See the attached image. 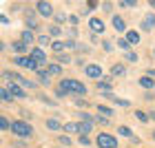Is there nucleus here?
<instances>
[{"label": "nucleus", "instance_id": "nucleus-36", "mask_svg": "<svg viewBox=\"0 0 155 148\" xmlns=\"http://www.w3.org/2000/svg\"><path fill=\"white\" fill-rule=\"evenodd\" d=\"M75 106L84 108V106H89V102H87V100H82V97H75Z\"/></svg>", "mask_w": 155, "mask_h": 148}, {"label": "nucleus", "instance_id": "nucleus-21", "mask_svg": "<svg viewBox=\"0 0 155 148\" xmlns=\"http://www.w3.org/2000/svg\"><path fill=\"white\" fill-rule=\"evenodd\" d=\"M0 97H2V102H5V104H9V102L13 100V95L9 93V88H7V86L0 88Z\"/></svg>", "mask_w": 155, "mask_h": 148}, {"label": "nucleus", "instance_id": "nucleus-37", "mask_svg": "<svg viewBox=\"0 0 155 148\" xmlns=\"http://www.w3.org/2000/svg\"><path fill=\"white\" fill-rule=\"evenodd\" d=\"M95 124H109V117H104V115H97V117H95Z\"/></svg>", "mask_w": 155, "mask_h": 148}, {"label": "nucleus", "instance_id": "nucleus-30", "mask_svg": "<svg viewBox=\"0 0 155 148\" xmlns=\"http://www.w3.org/2000/svg\"><path fill=\"white\" fill-rule=\"evenodd\" d=\"M58 142H60V146H71L73 139L69 137V135H62V137H58Z\"/></svg>", "mask_w": 155, "mask_h": 148}, {"label": "nucleus", "instance_id": "nucleus-11", "mask_svg": "<svg viewBox=\"0 0 155 148\" xmlns=\"http://www.w3.org/2000/svg\"><path fill=\"white\" fill-rule=\"evenodd\" d=\"M11 47H13V51H16V53H27V51L31 53V49H33V47L27 44V42H22V40H16Z\"/></svg>", "mask_w": 155, "mask_h": 148}, {"label": "nucleus", "instance_id": "nucleus-1", "mask_svg": "<svg viewBox=\"0 0 155 148\" xmlns=\"http://www.w3.org/2000/svg\"><path fill=\"white\" fill-rule=\"evenodd\" d=\"M60 88L64 91L67 95H75V97L87 95V86H84L80 80H75V77H67V80H62L60 82Z\"/></svg>", "mask_w": 155, "mask_h": 148}, {"label": "nucleus", "instance_id": "nucleus-39", "mask_svg": "<svg viewBox=\"0 0 155 148\" xmlns=\"http://www.w3.org/2000/svg\"><path fill=\"white\" fill-rule=\"evenodd\" d=\"M102 47H104V51H111V49H113V42H111V40H104Z\"/></svg>", "mask_w": 155, "mask_h": 148}, {"label": "nucleus", "instance_id": "nucleus-32", "mask_svg": "<svg viewBox=\"0 0 155 148\" xmlns=\"http://www.w3.org/2000/svg\"><path fill=\"white\" fill-rule=\"evenodd\" d=\"M135 117H137V119H140V122H142V124H146V122H149V119H151V117L146 115L144 111H137V113H135Z\"/></svg>", "mask_w": 155, "mask_h": 148}, {"label": "nucleus", "instance_id": "nucleus-3", "mask_svg": "<svg viewBox=\"0 0 155 148\" xmlns=\"http://www.w3.org/2000/svg\"><path fill=\"white\" fill-rule=\"evenodd\" d=\"M11 130H13V135H18V137H31L33 135V126L29 122H22V119H16V122L11 124Z\"/></svg>", "mask_w": 155, "mask_h": 148}, {"label": "nucleus", "instance_id": "nucleus-26", "mask_svg": "<svg viewBox=\"0 0 155 148\" xmlns=\"http://www.w3.org/2000/svg\"><path fill=\"white\" fill-rule=\"evenodd\" d=\"M117 135H122V137H129V139H133V137H135V135L131 133V128H126V126H120V128H117Z\"/></svg>", "mask_w": 155, "mask_h": 148}, {"label": "nucleus", "instance_id": "nucleus-14", "mask_svg": "<svg viewBox=\"0 0 155 148\" xmlns=\"http://www.w3.org/2000/svg\"><path fill=\"white\" fill-rule=\"evenodd\" d=\"M51 51L58 53V55H62V51H69V49H67V42H60V40L51 42Z\"/></svg>", "mask_w": 155, "mask_h": 148}, {"label": "nucleus", "instance_id": "nucleus-22", "mask_svg": "<svg viewBox=\"0 0 155 148\" xmlns=\"http://www.w3.org/2000/svg\"><path fill=\"white\" fill-rule=\"evenodd\" d=\"M47 71L51 73V75H60V73H62V66H60V64H55V62H51V64L47 66Z\"/></svg>", "mask_w": 155, "mask_h": 148}, {"label": "nucleus", "instance_id": "nucleus-6", "mask_svg": "<svg viewBox=\"0 0 155 148\" xmlns=\"http://www.w3.org/2000/svg\"><path fill=\"white\" fill-rule=\"evenodd\" d=\"M36 11L42 18H51L53 16V5L47 2V0H40V2H36Z\"/></svg>", "mask_w": 155, "mask_h": 148}, {"label": "nucleus", "instance_id": "nucleus-16", "mask_svg": "<svg viewBox=\"0 0 155 148\" xmlns=\"http://www.w3.org/2000/svg\"><path fill=\"white\" fill-rule=\"evenodd\" d=\"M113 27H115V31H126V22H124V18L122 16H113Z\"/></svg>", "mask_w": 155, "mask_h": 148}, {"label": "nucleus", "instance_id": "nucleus-34", "mask_svg": "<svg viewBox=\"0 0 155 148\" xmlns=\"http://www.w3.org/2000/svg\"><path fill=\"white\" fill-rule=\"evenodd\" d=\"M120 7H124V9H133V7H137V2H133V0H122Z\"/></svg>", "mask_w": 155, "mask_h": 148}, {"label": "nucleus", "instance_id": "nucleus-4", "mask_svg": "<svg viewBox=\"0 0 155 148\" xmlns=\"http://www.w3.org/2000/svg\"><path fill=\"white\" fill-rule=\"evenodd\" d=\"M13 62H16L18 66H25V69H29V71H40V64L38 62H33L31 58H25V55H16V58H13Z\"/></svg>", "mask_w": 155, "mask_h": 148}, {"label": "nucleus", "instance_id": "nucleus-35", "mask_svg": "<svg viewBox=\"0 0 155 148\" xmlns=\"http://www.w3.org/2000/svg\"><path fill=\"white\" fill-rule=\"evenodd\" d=\"M78 142H80V146H91L89 135H80V137H78Z\"/></svg>", "mask_w": 155, "mask_h": 148}, {"label": "nucleus", "instance_id": "nucleus-33", "mask_svg": "<svg viewBox=\"0 0 155 148\" xmlns=\"http://www.w3.org/2000/svg\"><path fill=\"white\" fill-rule=\"evenodd\" d=\"M49 33H51V36H53V38H58V36H60V33H62V29H60V27H58V24H53V27H49Z\"/></svg>", "mask_w": 155, "mask_h": 148}, {"label": "nucleus", "instance_id": "nucleus-8", "mask_svg": "<svg viewBox=\"0 0 155 148\" xmlns=\"http://www.w3.org/2000/svg\"><path fill=\"white\" fill-rule=\"evenodd\" d=\"M84 73L89 77H93V80H102V66L100 64H87L84 66Z\"/></svg>", "mask_w": 155, "mask_h": 148}, {"label": "nucleus", "instance_id": "nucleus-29", "mask_svg": "<svg viewBox=\"0 0 155 148\" xmlns=\"http://www.w3.org/2000/svg\"><path fill=\"white\" fill-rule=\"evenodd\" d=\"M53 20H55V24H62V22H67V20H69V16H67V13H55Z\"/></svg>", "mask_w": 155, "mask_h": 148}, {"label": "nucleus", "instance_id": "nucleus-23", "mask_svg": "<svg viewBox=\"0 0 155 148\" xmlns=\"http://www.w3.org/2000/svg\"><path fill=\"white\" fill-rule=\"evenodd\" d=\"M20 40H22V42H27V44L31 47V42H33V33H31L29 29H25V31H22V36H20Z\"/></svg>", "mask_w": 155, "mask_h": 148}, {"label": "nucleus", "instance_id": "nucleus-12", "mask_svg": "<svg viewBox=\"0 0 155 148\" xmlns=\"http://www.w3.org/2000/svg\"><path fill=\"white\" fill-rule=\"evenodd\" d=\"M5 86L9 88V93H11L13 97H18V100H20V97H25V91H22V86H18V84H5Z\"/></svg>", "mask_w": 155, "mask_h": 148}, {"label": "nucleus", "instance_id": "nucleus-15", "mask_svg": "<svg viewBox=\"0 0 155 148\" xmlns=\"http://www.w3.org/2000/svg\"><path fill=\"white\" fill-rule=\"evenodd\" d=\"M36 75H38V80H40L42 84H51V73H49L47 69H40V71H36Z\"/></svg>", "mask_w": 155, "mask_h": 148}, {"label": "nucleus", "instance_id": "nucleus-38", "mask_svg": "<svg viewBox=\"0 0 155 148\" xmlns=\"http://www.w3.org/2000/svg\"><path fill=\"white\" fill-rule=\"evenodd\" d=\"M124 55H126V60H129V62H135V60H137V53H133V51L124 53Z\"/></svg>", "mask_w": 155, "mask_h": 148}, {"label": "nucleus", "instance_id": "nucleus-28", "mask_svg": "<svg viewBox=\"0 0 155 148\" xmlns=\"http://www.w3.org/2000/svg\"><path fill=\"white\" fill-rule=\"evenodd\" d=\"M27 29H38V20L36 18H31V16H27Z\"/></svg>", "mask_w": 155, "mask_h": 148}, {"label": "nucleus", "instance_id": "nucleus-18", "mask_svg": "<svg viewBox=\"0 0 155 148\" xmlns=\"http://www.w3.org/2000/svg\"><path fill=\"white\" fill-rule=\"evenodd\" d=\"M140 86H142V88H153L155 86V80L149 77V75H144V77H140Z\"/></svg>", "mask_w": 155, "mask_h": 148}, {"label": "nucleus", "instance_id": "nucleus-46", "mask_svg": "<svg viewBox=\"0 0 155 148\" xmlns=\"http://www.w3.org/2000/svg\"><path fill=\"white\" fill-rule=\"evenodd\" d=\"M153 139H155V133H153Z\"/></svg>", "mask_w": 155, "mask_h": 148}, {"label": "nucleus", "instance_id": "nucleus-10", "mask_svg": "<svg viewBox=\"0 0 155 148\" xmlns=\"http://www.w3.org/2000/svg\"><path fill=\"white\" fill-rule=\"evenodd\" d=\"M140 29H142V31H151V29H155V13H149V16L144 18V22L140 24Z\"/></svg>", "mask_w": 155, "mask_h": 148}, {"label": "nucleus", "instance_id": "nucleus-9", "mask_svg": "<svg viewBox=\"0 0 155 148\" xmlns=\"http://www.w3.org/2000/svg\"><path fill=\"white\" fill-rule=\"evenodd\" d=\"M89 27H91V31H93V33H104V20H100V18H91L89 20Z\"/></svg>", "mask_w": 155, "mask_h": 148}, {"label": "nucleus", "instance_id": "nucleus-45", "mask_svg": "<svg viewBox=\"0 0 155 148\" xmlns=\"http://www.w3.org/2000/svg\"><path fill=\"white\" fill-rule=\"evenodd\" d=\"M153 58H155V49H153Z\"/></svg>", "mask_w": 155, "mask_h": 148}, {"label": "nucleus", "instance_id": "nucleus-31", "mask_svg": "<svg viewBox=\"0 0 155 148\" xmlns=\"http://www.w3.org/2000/svg\"><path fill=\"white\" fill-rule=\"evenodd\" d=\"M11 124H13V122H9L7 117H0V128H2V130H9Z\"/></svg>", "mask_w": 155, "mask_h": 148}, {"label": "nucleus", "instance_id": "nucleus-42", "mask_svg": "<svg viewBox=\"0 0 155 148\" xmlns=\"http://www.w3.org/2000/svg\"><path fill=\"white\" fill-rule=\"evenodd\" d=\"M149 77H155V69H149V73H146Z\"/></svg>", "mask_w": 155, "mask_h": 148}, {"label": "nucleus", "instance_id": "nucleus-7", "mask_svg": "<svg viewBox=\"0 0 155 148\" xmlns=\"http://www.w3.org/2000/svg\"><path fill=\"white\" fill-rule=\"evenodd\" d=\"M29 58H31L33 62H38V64H40V66H45V64H47V53H45V51H42V49H40V47H33V49H31V53H29Z\"/></svg>", "mask_w": 155, "mask_h": 148}, {"label": "nucleus", "instance_id": "nucleus-20", "mask_svg": "<svg viewBox=\"0 0 155 148\" xmlns=\"http://www.w3.org/2000/svg\"><path fill=\"white\" fill-rule=\"evenodd\" d=\"M126 40H129V44H137L140 42V33L137 31H126Z\"/></svg>", "mask_w": 155, "mask_h": 148}, {"label": "nucleus", "instance_id": "nucleus-13", "mask_svg": "<svg viewBox=\"0 0 155 148\" xmlns=\"http://www.w3.org/2000/svg\"><path fill=\"white\" fill-rule=\"evenodd\" d=\"M111 80L109 77H104V80H97V91H100V93H111Z\"/></svg>", "mask_w": 155, "mask_h": 148}, {"label": "nucleus", "instance_id": "nucleus-43", "mask_svg": "<svg viewBox=\"0 0 155 148\" xmlns=\"http://www.w3.org/2000/svg\"><path fill=\"white\" fill-rule=\"evenodd\" d=\"M149 117H151L153 122H155V111H151V113H149Z\"/></svg>", "mask_w": 155, "mask_h": 148}, {"label": "nucleus", "instance_id": "nucleus-25", "mask_svg": "<svg viewBox=\"0 0 155 148\" xmlns=\"http://www.w3.org/2000/svg\"><path fill=\"white\" fill-rule=\"evenodd\" d=\"M117 47L122 49L124 53H129V51H131V44H129V40H126V38H120V40H117Z\"/></svg>", "mask_w": 155, "mask_h": 148}, {"label": "nucleus", "instance_id": "nucleus-44", "mask_svg": "<svg viewBox=\"0 0 155 148\" xmlns=\"http://www.w3.org/2000/svg\"><path fill=\"white\" fill-rule=\"evenodd\" d=\"M151 7H153V9H155V0H153V2H151Z\"/></svg>", "mask_w": 155, "mask_h": 148}, {"label": "nucleus", "instance_id": "nucleus-17", "mask_svg": "<svg viewBox=\"0 0 155 148\" xmlns=\"http://www.w3.org/2000/svg\"><path fill=\"white\" fill-rule=\"evenodd\" d=\"M62 128L67 130V135H73V133H80V124H75V122H67Z\"/></svg>", "mask_w": 155, "mask_h": 148}, {"label": "nucleus", "instance_id": "nucleus-41", "mask_svg": "<svg viewBox=\"0 0 155 148\" xmlns=\"http://www.w3.org/2000/svg\"><path fill=\"white\" fill-rule=\"evenodd\" d=\"M111 7H113L111 2H102V9H104V11H111Z\"/></svg>", "mask_w": 155, "mask_h": 148}, {"label": "nucleus", "instance_id": "nucleus-24", "mask_svg": "<svg viewBox=\"0 0 155 148\" xmlns=\"http://www.w3.org/2000/svg\"><path fill=\"white\" fill-rule=\"evenodd\" d=\"M111 73H113V75H126V66L124 64H113Z\"/></svg>", "mask_w": 155, "mask_h": 148}, {"label": "nucleus", "instance_id": "nucleus-27", "mask_svg": "<svg viewBox=\"0 0 155 148\" xmlns=\"http://www.w3.org/2000/svg\"><path fill=\"white\" fill-rule=\"evenodd\" d=\"M97 111H100V115H104V117H113V108H111V106L100 104V108H97Z\"/></svg>", "mask_w": 155, "mask_h": 148}, {"label": "nucleus", "instance_id": "nucleus-5", "mask_svg": "<svg viewBox=\"0 0 155 148\" xmlns=\"http://www.w3.org/2000/svg\"><path fill=\"white\" fill-rule=\"evenodd\" d=\"M97 146L100 148H117V139L109 133H100L97 135Z\"/></svg>", "mask_w": 155, "mask_h": 148}, {"label": "nucleus", "instance_id": "nucleus-40", "mask_svg": "<svg viewBox=\"0 0 155 148\" xmlns=\"http://www.w3.org/2000/svg\"><path fill=\"white\" fill-rule=\"evenodd\" d=\"M49 40H51L49 36H40V38H38V42H40V44H49Z\"/></svg>", "mask_w": 155, "mask_h": 148}, {"label": "nucleus", "instance_id": "nucleus-2", "mask_svg": "<svg viewBox=\"0 0 155 148\" xmlns=\"http://www.w3.org/2000/svg\"><path fill=\"white\" fill-rule=\"evenodd\" d=\"M2 80H9L11 84H18V86H25V88H33V86H36V82L27 80V77H22L20 73H11V71H5Z\"/></svg>", "mask_w": 155, "mask_h": 148}, {"label": "nucleus", "instance_id": "nucleus-19", "mask_svg": "<svg viewBox=\"0 0 155 148\" xmlns=\"http://www.w3.org/2000/svg\"><path fill=\"white\" fill-rule=\"evenodd\" d=\"M45 126H47V130H60L64 124H60L58 119H47V124H45Z\"/></svg>", "mask_w": 155, "mask_h": 148}]
</instances>
